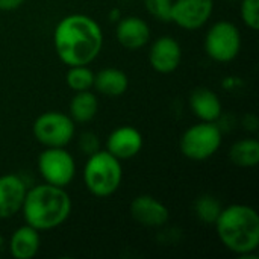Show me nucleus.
<instances>
[{
	"mask_svg": "<svg viewBox=\"0 0 259 259\" xmlns=\"http://www.w3.org/2000/svg\"><path fill=\"white\" fill-rule=\"evenodd\" d=\"M53 44L65 65H88L99 56L103 47V33L91 17L71 14L56 24Z\"/></svg>",
	"mask_w": 259,
	"mask_h": 259,
	"instance_id": "obj_1",
	"label": "nucleus"
},
{
	"mask_svg": "<svg viewBox=\"0 0 259 259\" xmlns=\"http://www.w3.org/2000/svg\"><path fill=\"white\" fill-rule=\"evenodd\" d=\"M21 212L26 225L38 231H50L67 222L71 199L64 188L41 184L26 191Z\"/></svg>",
	"mask_w": 259,
	"mask_h": 259,
	"instance_id": "obj_2",
	"label": "nucleus"
},
{
	"mask_svg": "<svg viewBox=\"0 0 259 259\" xmlns=\"http://www.w3.org/2000/svg\"><path fill=\"white\" fill-rule=\"evenodd\" d=\"M215 229L225 247L237 255L249 258L258 249L259 215L252 206L235 203L223 208Z\"/></svg>",
	"mask_w": 259,
	"mask_h": 259,
	"instance_id": "obj_3",
	"label": "nucleus"
},
{
	"mask_svg": "<svg viewBox=\"0 0 259 259\" xmlns=\"http://www.w3.org/2000/svg\"><path fill=\"white\" fill-rule=\"evenodd\" d=\"M123 179V168L120 159L108 150H97L90 155L83 167V182L87 190L96 197L112 196Z\"/></svg>",
	"mask_w": 259,
	"mask_h": 259,
	"instance_id": "obj_4",
	"label": "nucleus"
},
{
	"mask_svg": "<svg viewBox=\"0 0 259 259\" xmlns=\"http://www.w3.org/2000/svg\"><path fill=\"white\" fill-rule=\"evenodd\" d=\"M222 129L215 121H200L188 127L181 137L179 147L191 161H205L217 153L222 146Z\"/></svg>",
	"mask_w": 259,
	"mask_h": 259,
	"instance_id": "obj_5",
	"label": "nucleus"
},
{
	"mask_svg": "<svg viewBox=\"0 0 259 259\" xmlns=\"http://www.w3.org/2000/svg\"><path fill=\"white\" fill-rule=\"evenodd\" d=\"M74 132V120L59 111L44 112L33 123V135L46 147H65L73 140Z\"/></svg>",
	"mask_w": 259,
	"mask_h": 259,
	"instance_id": "obj_6",
	"label": "nucleus"
},
{
	"mask_svg": "<svg viewBox=\"0 0 259 259\" xmlns=\"http://www.w3.org/2000/svg\"><path fill=\"white\" fill-rule=\"evenodd\" d=\"M241 50V33L231 21H219L206 32L205 52L215 62H231Z\"/></svg>",
	"mask_w": 259,
	"mask_h": 259,
	"instance_id": "obj_7",
	"label": "nucleus"
},
{
	"mask_svg": "<svg viewBox=\"0 0 259 259\" xmlns=\"http://www.w3.org/2000/svg\"><path fill=\"white\" fill-rule=\"evenodd\" d=\"M38 170L46 184L65 188L74 179L76 162L64 147H47L38 158Z\"/></svg>",
	"mask_w": 259,
	"mask_h": 259,
	"instance_id": "obj_8",
	"label": "nucleus"
},
{
	"mask_svg": "<svg viewBox=\"0 0 259 259\" xmlns=\"http://www.w3.org/2000/svg\"><path fill=\"white\" fill-rule=\"evenodd\" d=\"M214 11V0H173L171 18L185 30H197L206 24Z\"/></svg>",
	"mask_w": 259,
	"mask_h": 259,
	"instance_id": "obj_9",
	"label": "nucleus"
},
{
	"mask_svg": "<svg viewBox=\"0 0 259 259\" xmlns=\"http://www.w3.org/2000/svg\"><path fill=\"white\" fill-rule=\"evenodd\" d=\"M182 59V49L173 36H159L150 46L149 61L155 71L161 74L173 73Z\"/></svg>",
	"mask_w": 259,
	"mask_h": 259,
	"instance_id": "obj_10",
	"label": "nucleus"
},
{
	"mask_svg": "<svg viewBox=\"0 0 259 259\" xmlns=\"http://www.w3.org/2000/svg\"><path fill=\"white\" fill-rule=\"evenodd\" d=\"M132 219L146 228H161L168 222L170 212L167 206L152 196H138L131 203Z\"/></svg>",
	"mask_w": 259,
	"mask_h": 259,
	"instance_id": "obj_11",
	"label": "nucleus"
},
{
	"mask_svg": "<svg viewBox=\"0 0 259 259\" xmlns=\"http://www.w3.org/2000/svg\"><path fill=\"white\" fill-rule=\"evenodd\" d=\"M143 135L132 126H120L112 131L106 140V150L117 159H131L140 153Z\"/></svg>",
	"mask_w": 259,
	"mask_h": 259,
	"instance_id": "obj_12",
	"label": "nucleus"
},
{
	"mask_svg": "<svg viewBox=\"0 0 259 259\" xmlns=\"http://www.w3.org/2000/svg\"><path fill=\"white\" fill-rule=\"evenodd\" d=\"M26 184L17 175L0 176V219H9L21 211L26 197Z\"/></svg>",
	"mask_w": 259,
	"mask_h": 259,
	"instance_id": "obj_13",
	"label": "nucleus"
},
{
	"mask_svg": "<svg viewBox=\"0 0 259 259\" xmlns=\"http://www.w3.org/2000/svg\"><path fill=\"white\" fill-rule=\"evenodd\" d=\"M118 42L127 50H138L150 41L149 24L138 17H124L115 29Z\"/></svg>",
	"mask_w": 259,
	"mask_h": 259,
	"instance_id": "obj_14",
	"label": "nucleus"
},
{
	"mask_svg": "<svg viewBox=\"0 0 259 259\" xmlns=\"http://www.w3.org/2000/svg\"><path fill=\"white\" fill-rule=\"evenodd\" d=\"M190 108L200 121H217L223 112L220 97L206 87H199L191 91Z\"/></svg>",
	"mask_w": 259,
	"mask_h": 259,
	"instance_id": "obj_15",
	"label": "nucleus"
},
{
	"mask_svg": "<svg viewBox=\"0 0 259 259\" xmlns=\"http://www.w3.org/2000/svg\"><path fill=\"white\" fill-rule=\"evenodd\" d=\"M41 246V238H39V231L24 225L18 228L9 241V250L11 255L15 259H32L39 250Z\"/></svg>",
	"mask_w": 259,
	"mask_h": 259,
	"instance_id": "obj_16",
	"label": "nucleus"
},
{
	"mask_svg": "<svg viewBox=\"0 0 259 259\" xmlns=\"http://www.w3.org/2000/svg\"><path fill=\"white\" fill-rule=\"evenodd\" d=\"M93 87L103 96L117 97L126 93L129 79L127 74L118 68H103L94 74Z\"/></svg>",
	"mask_w": 259,
	"mask_h": 259,
	"instance_id": "obj_17",
	"label": "nucleus"
},
{
	"mask_svg": "<svg viewBox=\"0 0 259 259\" xmlns=\"http://www.w3.org/2000/svg\"><path fill=\"white\" fill-rule=\"evenodd\" d=\"M99 111V100L90 91H79L70 102V117L74 123H87L91 121Z\"/></svg>",
	"mask_w": 259,
	"mask_h": 259,
	"instance_id": "obj_18",
	"label": "nucleus"
},
{
	"mask_svg": "<svg viewBox=\"0 0 259 259\" xmlns=\"http://www.w3.org/2000/svg\"><path fill=\"white\" fill-rule=\"evenodd\" d=\"M229 158L232 164L238 167H256L259 162V143L253 138H244L237 141L229 150Z\"/></svg>",
	"mask_w": 259,
	"mask_h": 259,
	"instance_id": "obj_19",
	"label": "nucleus"
},
{
	"mask_svg": "<svg viewBox=\"0 0 259 259\" xmlns=\"http://www.w3.org/2000/svg\"><path fill=\"white\" fill-rule=\"evenodd\" d=\"M222 209H223L222 203L215 197L208 194L199 197L194 203V212L197 219L205 225H215Z\"/></svg>",
	"mask_w": 259,
	"mask_h": 259,
	"instance_id": "obj_20",
	"label": "nucleus"
},
{
	"mask_svg": "<svg viewBox=\"0 0 259 259\" xmlns=\"http://www.w3.org/2000/svg\"><path fill=\"white\" fill-rule=\"evenodd\" d=\"M65 80H67V85L74 93L87 91L94 83V73L87 65H74V67H70Z\"/></svg>",
	"mask_w": 259,
	"mask_h": 259,
	"instance_id": "obj_21",
	"label": "nucleus"
},
{
	"mask_svg": "<svg viewBox=\"0 0 259 259\" xmlns=\"http://www.w3.org/2000/svg\"><path fill=\"white\" fill-rule=\"evenodd\" d=\"M147 12L159 21H170L173 0H144Z\"/></svg>",
	"mask_w": 259,
	"mask_h": 259,
	"instance_id": "obj_22",
	"label": "nucleus"
},
{
	"mask_svg": "<svg viewBox=\"0 0 259 259\" xmlns=\"http://www.w3.org/2000/svg\"><path fill=\"white\" fill-rule=\"evenodd\" d=\"M241 18L244 24L252 29H259V0H241Z\"/></svg>",
	"mask_w": 259,
	"mask_h": 259,
	"instance_id": "obj_23",
	"label": "nucleus"
},
{
	"mask_svg": "<svg viewBox=\"0 0 259 259\" xmlns=\"http://www.w3.org/2000/svg\"><path fill=\"white\" fill-rule=\"evenodd\" d=\"M80 149L85 153H88V155H93L97 150H100L99 149V140H97V137L94 134H90V132L83 134L82 138H80Z\"/></svg>",
	"mask_w": 259,
	"mask_h": 259,
	"instance_id": "obj_24",
	"label": "nucleus"
},
{
	"mask_svg": "<svg viewBox=\"0 0 259 259\" xmlns=\"http://www.w3.org/2000/svg\"><path fill=\"white\" fill-rule=\"evenodd\" d=\"M23 3L24 0H0V11H14Z\"/></svg>",
	"mask_w": 259,
	"mask_h": 259,
	"instance_id": "obj_25",
	"label": "nucleus"
}]
</instances>
